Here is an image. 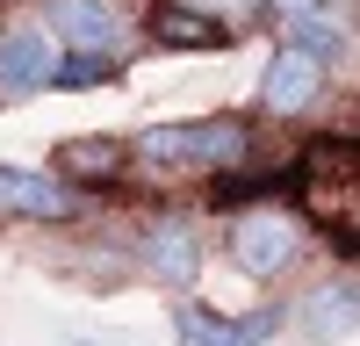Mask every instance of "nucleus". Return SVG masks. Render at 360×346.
Returning <instances> with one entry per match:
<instances>
[{
    "mask_svg": "<svg viewBox=\"0 0 360 346\" xmlns=\"http://www.w3.org/2000/svg\"><path fill=\"white\" fill-rule=\"evenodd\" d=\"M86 210L79 188H65L58 173L37 166H0V217H37V224H72Z\"/></svg>",
    "mask_w": 360,
    "mask_h": 346,
    "instance_id": "obj_9",
    "label": "nucleus"
},
{
    "mask_svg": "<svg viewBox=\"0 0 360 346\" xmlns=\"http://www.w3.org/2000/svg\"><path fill=\"white\" fill-rule=\"evenodd\" d=\"M108 79H115L108 58H65V72H58V86H72V94L79 86H108Z\"/></svg>",
    "mask_w": 360,
    "mask_h": 346,
    "instance_id": "obj_13",
    "label": "nucleus"
},
{
    "mask_svg": "<svg viewBox=\"0 0 360 346\" xmlns=\"http://www.w3.org/2000/svg\"><path fill=\"white\" fill-rule=\"evenodd\" d=\"M281 325H288V303H259L245 317H224V310H202V303H180L173 310L180 346H266Z\"/></svg>",
    "mask_w": 360,
    "mask_h": 346,
    "instance_id": "obj_7",
    "label": "nucleus"
},
{
    "mask_svg": "<svg viewBox=\"0 0 360 346\" xmlns=\"http://www.w3.org/2000/svg\"><path fill=\"white\" fill-rule=\"evenodd\" d=\"M130 159H137V152H130L123 137H65V144L51 152V173H58L65 188H86V181H123Z\"/></svg>",
    "mask_w": 360,
    "mask_h": 346,
    "instance_id": "obj_10",
    "label": "nucleus"
},
{
    "mask_svg": "<svg viewBox=\"0 0 360 346\" xmlns=\"http://www.w3.org/2000/svg\"><path fill=\"white\" fill-rule=\"evenodd\" d=\"M324 79H332V65H324L317 51L303 44H274V58H266V72H259V108L266 115H310L324 101Z\"/></svg>",
    "mask_w": 360,
    "mask_h": 346,
    "instance_id": "obj_4",
    "label": "nucleus"
},
{
    "mask_svg": "<svg viewBox=\"0 0 360 346\" xmlns=\"http://www.w3.org/2000/svg\"><path fill=\"white\" fill-rule=\"evenodd\" d=\"M130 152L144 166H180V173H231L252 159V123L245 115H202V123H159L137 130Z\"/></svg>",
    "mask_w": 360,
    "mask_h": 346,
    "instance_id": "obj_1",
    "label": "nucleus"
},
{
    "mask_svg": "<svg viewBox=\"0 0 360 346\" xmlns=\"http://www.w3.org/2000/svg\"><path fill=\"white\" fill-rule=\"evenodd\" d=\"M231 8H252V0H231Z\"/></svg>",
    "mask_w": 360,
    "mask_h": 346,
    "instance_id": "obj_15",
    "label": "nucleus"
},
{
    "mask_svg": "<svg viewBox=\"0 0 360 346\" xmlns=\"http://www.w3.org/2000/svg\"><path fill=\"white\" fill-rule=\"evenodd\" d=\"M317 8H332V0H266V15H281V22H295V15H317Z\"/></svg>",
    "mask_w": 360,
    "mask_h": 346,
    "instance_id": "obj_14",
    "label": "nucleus"
},
{
    "mask_svg": "<svg viewBox=\"0 0 360 346\" xmlns=\"http://www.w3.org/2000/svg\"><path fill=\"white\" fill-rule=\"evenodd\" d=\"M353 37H360L353 0H332V8H317V15H295V22H281V44H303V51H317L324 65H339V58L353 51Z\"/></svg>",
    "mask_w": 360,
    "mask_h": 346,
    "instance_id": "obj_11",
    "label": "nucleus"
},
{
    "mask_svg": "<svg viewBox=\"0 0 360 346\" xmlns=\"http://www.w3.org/2000/svg\"><path fill=\"white\" fill-rule=\"evenodd\" d=\"M144 37L166 44V51H224L231 44V22H209L195 8H180V0H159V8L144 15Z\"/></svg>",
    "mask_w": 360,
    "mask_h": 346,
    "instance_id": "obj_12",
    "label": "nucleus"
},
{
    "mask_svg": "<svg viewBox=\"0 0 360 346\" xmlns=\"http://www.w3.org/2000/svg\"><path fill=\"white\" fill-rule=\"evenodd\" d=\"M288 325L303 332L310 346H339L360 332V274H324L317 288H303V296L288 303Z\"/></svg>",
    "mask_w": 360,
    "mask_h": 346,
    "instance_id": "obj_6",
    "label": "nucleus"
},
{
    "mask_svg": "<svg viewBox=\"0 0 360 346\" xmlns=\"http://www.w3.org/2000/svg\"><path fill=\"white\" fill-rule=\"evenodd\" d=\"M65 58H58V37L37 22H15L0 37V101H22V94H51Z\"/></svg>",
    "mask_w": 360,
    "mask_h": 346,
    "instance_id": "obj_5",
    "label": "nucleus"
},
{
    "mask_svg": "<svg viewBox=\"0 0 360 346\" xmlns=\"http://www.w3.org/2000/svg\"><path fill=\"white\" fill-rule=\"evenodd\" d=\"M123 0H51V37L58 51H72V58H108L115 44H123Z\"/></svg>",
    "mask_w": 360,
    "mask_h": 346,
    "instance_id": "obj_8",
    "label": "nucleus"
},
{
    "mask_svg": "<svg viewBox=\"0 0 360 346\" xmlns=\"http://www.w3.org/2000/svg\"><path fill=\"white\" fill-rule=\"evenodd\" d=\"M202 260H209L202 224L180 217V210H173V217H152V231L137 238V274H152L159 288H195Z\"/></svg>",
    "mask_w": 360,
    "mask_h": 346,
    "instance_id": "obj_3",
    "label": "nucleus"
},
{
    "mask_svg": "<svg viewBox=\"0 0 360 346\" xmlns=\"http://www.w3.org/2000/svg\"><path fill=\"white\" fill-rule=\"evenodd\" d=\"M231 267L245 274V281H281L295 260L310 252V231L295 224L281 202H252V210H238L231 217Z\"/></svg>",
    "mask_w": 360,
    "mask_h": 346,
    "instance_id": "obj_2",
    "label": "nucleus"
}]
</instances>
